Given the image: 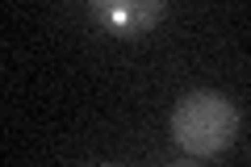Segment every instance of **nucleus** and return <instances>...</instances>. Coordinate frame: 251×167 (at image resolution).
<instances>
[{
    "mask_svg": "<svg viewBox=\"0 0 251 167\" xmlns=\"http://www.w3.org/2000/svg\"><path fill=\"white\" fill-rule=\"evenodd\" d=\"M88 17L97 21V25H105L109 34L134 38V34H143V29L159 25V21L168 17V4H163V0H92Z\"/></svg>",
    "mask_w": 251,
    "mask_h": 167,
    "instance_id": "obj_2",
    "label": "nucleus"
},
{
    "mask_svg": "<svg viewBox=\"0 0 251 167\" xmlns=\"http://www.w3.org/2000/svg\"><path fill=\"white\" fill-rule=\"evenodd\" d=\"M234 134H239V109L218 88H193L172 109V138L193 159H209L226 150Z\"/></svg>",
    "mask_w": 251,
    "mask_h": 167,
    "instance_id": "obj_1",
    "label": "nucleus"
},
{
    "mask_svg": "<svg viewBox=\"0 0 251 167\" xmlns=\"http://www.w3.org/2000/svg\"><path fill=\"white\" fill-rule=\"evenodd\" d=\"M163 167H197L193 159H176V163H163Z\"/></svg>",
    "mask_w": 251,
    "mask_h": 167,
    "instance_id": "obj_3",
    "label": "nucleus"
},
{
    "mask_svg": "<svg viewBox=\"0 0 251 167\" xmlns=\"http://www.w3.org/2000/svg\"><path fill=\"white\" fill-rule=\"evenodd\" d=\"M105 167H109V163H105Z\"/></svg>",
    "mask_w": 251,
    "mask_h": 167,
    "instance_id": "obj_4",
    "label": "nucleus"
}]
</instances>
